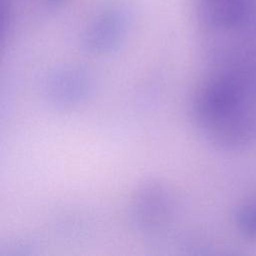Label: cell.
<instances>
[{
  "mask_svg": "<svg viewBox=\"0 0 256 256\" xmlns=\"http://www.w3.org/2000/svg\"><path fill=\"white\" fill-rule=\"evenodd\" d=\"M192 119L205 140L233 151L256 138V75L215 69L196 89Z\"/></svg>",
  "mask_w": 256,
  "mask_h": 256,
  "instance_id": "cell-1",
  "label": "cell"
},
{
  "mask_svg": "<svg viewBox=\"0 0 256 256\" xmlns=\"http://www.w3.org/2000/svg\"><path fill=\"white\" fill-rule=\"evenodd\" d=\"M175 209L174 193L166 183L145 180L136 187L129 202L130 226L142 238H159L171 227Z\"/></svg>",
  "mask_w": 256,
  "mask_h": 256,
  "instance_id": "cell-2",
  "label": "cell"
},
{
  "mask_svg": "<svg viewBox=\"0 0 256 256\" xmlns=\"http://www.w3.org/2000/svg\"><path fill=\"white\" fill-rule=\"evenodd\" d=\"M93 90V77L88 69L77 65L56 68L43 83V97L52 108L68 111L84 104Z\"/></svg>",
  "mask_w": 256,
  "mask_h": 256,
  "instance_id": "cell-3",
  "label": "cell"
},
{
  "mask_svg": "<svg viewBox=\"0 0 256 256\" xmlns=\"http://www.w3.org/2000/svg\"><path fill=\"white\" fill-rule=\"evenodd\" d=\"M129 27V16L123 8L115 5L106 7L83 30L81 47L94 56L112 54L125 42Z\"/></svg>",
  "mask_w": 256,
  "mask_h": 256,
  "instance_id": "cell-4",
  "label": "cell"
},
{
  "mask_svg": "<svg viewBox=\"0 0 256 256\" xmlns=\"http://www.w3.org/2000/svg\"><path fill=\"white\" fill-rule=\"evenodd\" d=\"M203 22L218 31L256 28V0H199Z\"/></svg>",
  "mask_w": 256,
  "mask_h": 256,
  "instance_id": "cell-5",
  "label": "cell"
},
{
  "mask_svg": "<svg viewBox=\"0 0 256 256\" xmlns=\"http://www.w3.org/2000/svg\"><path fill=\"white\" fill-rule=\"evenodd\" d=\"M235 223L240 233L256 240V198L245 202L238 208Z\"/></svg>",
  "mask_w": 256,
  "mask_h": 256,
  "instance_id": "cell-6",
  "label": "cell"
},
{
  "mask_svg": "<svg viewBox=\"0 0 256 256\" xmlns=\"http://www.w3.org/2000/svg\"><path fill=\"white\" fill-rule=\"evenodd\" d=\"M65 1L66 0H46V3L50 7H57V6L61 5L63 2H65Z\"/></svg>",
  "mask_w": 256,
  "mask_h": 256,
  "instance_id": "cell-7",
  "label": "cell"
}]
</instances>
